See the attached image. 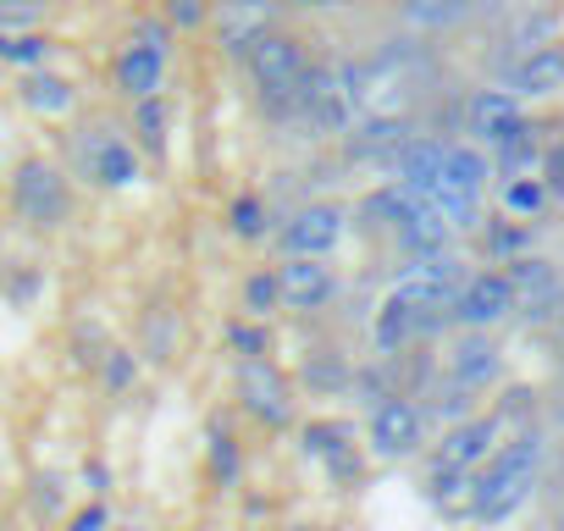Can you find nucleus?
Masks as SVG:
<instances>
[{
	"label": "nucleus",
	"mask_w": 564,
	"mask_h": 531,
	"mask_svg": "<svg viewBox=\"0 0 564 531\" xmlns=\"http://www.w3.org/2000/svg\"><path fill=\"white\" fill-rule=\"evenodd\" d=\"M349 84L360 122H410V106L421 100V56L377 51L371 62H349Z\"/></svg>",
	"instance_id": "obj_1"
},
{
	"label": "nucleus",
	"mask_w": 564,
	"mask_h": 531,
	"mask_svg": "<svg viewBox=\"0 0 564 531\" xmlns=\"http://www.w3.org/2000/svg\"><path fill=\"white\" fill-rule=\"evenodd\" d=\"M536 470H542V437H536V432H514V437L487 459V470L476 476V520H481V525L509 520V514L531 498Z\"/></svg>",
	"instance_id": "obj_2"
},
{
	"label": "nucleus",
	"mask_w": 564,
	"mask_h": 531,
	"mask_svg": "<svg viewBox=\"0 0 564 531\" xmlns=\"http://www.w3.org/2000/svg\"><path fill=\"white\" fill-rule=\"evenodd\" d=\"M243 73H249V84L260 89V100H265L276 117H294L300 89H305V73H311L305 40L289 34V29H271V34L243 56Z\"/></svg>",
	"instance_id": "obj_3"
},
{
	"label": "nucleus",
	"mask_w": 564,
	"mask_h": 531,
	"mask_svg": "<svg viewBox=\"0 0 564 531\" xmlns=\"http://www.w3.org/2000/svg\"><path fill=\"white\" fill-rule=\"evenodd\" d=\"M294 122L311 139H344L360 117H355V84H349V62H311Z\"/></svg>",
	"instance_id": "obj_4"
},
{
	"label": "nucleus",
	"mask_w": 564,
	"mask_h": 531,
	"mask_svg": "<svg viewBox=\"0 0 564 531\" xmlns=\"http://www.w3.org/2000/svg\"><path fill=\"white\" fill-rule=\"evenodd\" d=\"M12 210L29 227H40V232L62 227L73 216V183H67V172L56 161H45V155L18 161V172H12Z\"/></svg>",
	"instance_id": "obj_5"
},
{
	"label": "nucleus",
	"mask_w": 564,
	"mask_h": 531,
	"mask_svg": "<svg viewBox=\"0 0 564 531\" xmlns=\"http://www.w3.org/2000/svg\"><path fill=\"white\" fill-rule=\"evenodd\" d=\"M232 393H238L243 415H254V421L271 426V432L294 426V415H300L294 382H289V371H282L271 355H260V360H238V366H232Z\"/></svg>",
	"instance_id": "obj_6"
},
{
	"label": "nucleus",
	"mask_w": 564,
	"mask_h": 531,
	"mask_svg": "<svg viewBox=\"0 0 564 531\" xmlns=\"http://www.w3.org/2000/svg\"><path fill=\"white\" fill-rule=\"evenodd\" d=\"M349 232V205L338 199H316V205H300L289 221L276 227V243L289 260H327Z\"/></svg>",
	"instance_id": "obj_7"
},
{
	"label": "nucleus",
	"mask_w": 564,
	"mask_h": 531,
	"mask_svg": "<svg viewBox=\"0 0 564 531\" xmlns=\"http://www.w3.org/2000/svg\"><path fill=\"white\" fill-rule=\"evenodd\" d=\"M366 443H371L377 459H410V454H421V443H426V404H415L410 393H393V399L371 404Z\"/></svg>",
	"instance_id": "obj_8"
},
{
	"label": "nucleus",
	"mask_w": 564,
	"mask_h": 531,
	"mask_svg": "<svg viewBox=\"0 0 564 531\" xmlns=\"http://www.w3.org/2000/svg\"><path fill=\"white\" fill-rule=\"evenodd\" d=\"M300 448L338 481V487H355L360 476H366V454H360V437H355V426L349 421H338V415H316V421H305V432H300Z\"/></svg>",
	"instance_id": "obj_9"
},
{
	"label": "nucleus",
	"mask_w": 564,
	"mask_h": 531,
	"mask_svg": "<svg viewBox=\"0 0 564 531\" xmlns=\"http://www.w3.org/2000/svg\"><path fill=\"white\" fill-rule=\"evenodd\" d=\"M276 0H216L210 7V23H216V45L232 56V62H243L271 29H276Z\"/></svg>",
	"instance_id": "obj_10"
},
{
	"label": "nucleus",
	"mask_w": 564,
	"mask_h": 531,
	"mask_svg": "<svg viewBox=\"0 0 564 531\" xmlns=\"http://www.w3.org/2000/svg\"><path fill=\"white\" fill-rule=\"evenodd\" d=\"M78 166L95 188H133L139 183V150L111 128H89V139H78Z\"/></svg>",
	"instance_id": "obj_11"
},
{
	"label": "nucleus",
	"mask_w": 564,
	"mask_h": 531,
	"mask_svg": "<svg viewBox=\"0 0 564 531\" xmlns=\"http://www.w3.org/2000/svg\"><path fill=\"white\" fill-rule=\"evenodd\" d=\"M465 133L487 150H503L509 139L525 133V117H520V100L509 89H476L465 100Z\"/></svg>",
	"instance_id": "obj_12"
},
{
	"label": "nucleus",
	"mask_w": 564,
	"mask_h": 531,
	"mask_svg": "<svg viewBox=\"0 0 564 531\" xmlns=\"http://www.w3.org/2000/svg\"><path fill=\"white\" fill-rule=\"evenodd\" d=\"M509 294H514V311L520 316H553L558 305H564V283H558V272L547 260H536V254H514L509 260Z\"/></svg>",
	"instance_id": "obj_13"
},
{
	"label": "nucleus",
	"mask_w": 564,
	"mask_h": 531,
	"mask_svg": "<svg viewBox=\"0 0 564 531\" xmlns=\"http://www.w3.org/2000/svg\"><path fill=\"white\" fill-rule=\"evenodd\" d=\"M509 316H514V294H509V278L503 272L465 278L459 305H454V322H465V333H487V327H498Z\"/></svg>",
	"instance_id": "obj_14"
},
{
	"label": "nucleus",
	"mask_w": 564,
	"mask_h": 531,
	"mask_svg": "<svg viewBox=\"0 0 564 531\" xmlns=\"http://www.w3.org/2000/svg\"><path fill=\"white\" fill-rule=\"evenodd\" d=\"M503 415H470V421H459V426H448L443 432V443H437V459L432 465H448V470H476L481 459H492L503 443Z\"/></svg>",
	"instance_id": "obj_15"
},
{
	"label": "nucleus",
	"mask_w": 564,
	"mask_h": 531,
	"mask_svg": "<svg viewBox=\"0 0 564 531\" xmlns=\"http://www.w3.org/2000/svg\"><path fill=\"white\" fill-rule=\"evenodd\" d=\"M276 294H282V311L311 316L338 294V278H333L327 260H282L276 266Z\"/></svg>",
	"instance_id": "obj_16"
},
{
	"label": "nucleus",
	"mask_w": 564,
	"mask_h": 531,
	"mask_svg": "<svg viewBox=\"0 0 564 531\" xmlns=\"http://www.w3.org/2000/svg\"><path fill=\"white\" fill-rule=\"evenodd\" d=\"M503 377V355L487 333H459L448 344V382H459L465 393H487Z\"/></svg>",
	"instance_id": "obj_17"
},
{
	"label": "nucleus",
	"mask_w": 564,
	"mask_h": 531,
	"mask_svg": "<svg viewBox=\"0 0 564 531\" xmlns=\"http://www.w3.org/2000/svg\"><path fill=\"white\" fill-rule=\"evenodd\" d=\"M503 84H509L514 100H542V95L564 89V45H536V51H525V56L503 73Z\"/></svg>",
	"instance_id": "obj_18"
},
{
	"label": "nucleus",
	"mask_w": 564,
	"mask_h": 531,
	"mask_svg": "<svg viewBox=\"0 0 564 531\" xmlns=\"http://www.w3.org/2000/svg\"><path fill=\"white\" fill-rule=\"evenodd\" d=\"M166 62H172V56H161V51L128 40L122 56H117V89H122L128 100H150V95H161V84H166Z\"/></svg>",
	"instance_id": "obj_19"
},
{
	"label": "nucleus",
	"mask_w": 564,
	"mask_h": 531,
	"mask_svg": "<svg viewBox=\"0 0 564 531\" xmlns=\"http://www.w3.org/2000/svg\"><path fill=\"white\" fill-rule=\"evenodd\" d=\"M371 338H377V349L382 355H404L415 338H426V316L410 305V300H399V294H388L382 305H377V322H371Z\"/></svg>",
	"instance_id": "obj_20"
},
{
	"label": "nucleus",
	"mask_w": 564,
	"mask_h": 531,
	"mask_svg": "<svg viewBox=\"0 0 564 531\" xmlns=\"http://www.w3.org/2000/svg\"><path fill=\"white\" fill-rule=\"evenodd\" d=\"M18 100H23L34 117H67V111L78 106V89H73V78L40 67V73H23V78H18Z\"/></svg>",
	"instance_id": "obj_21"
},
{
	"label": "nucleus",
	"mask_w": 564,
	"mask_h": 531,
	"mask_svg": "<svg viewBox=\"0 0 564 531\" xmlns=\"http://www.w3.org/2000/svg\"><path fill=\"white\" fill-rule=\"evenodd\" d=\"M415 139L410 122H360L355 139H349V155L355 161H377V166H393V155Z\"/></svg>",
	"instance_id": "obj_22"
},
{
	"label": "nucleus",
	"mask_w": 564,
	"mask_h": 531,
	"mask_svg": "<svg viewBox=\"0 0 564 531\" xmlns=\"http://www.w3.org/2000/svg\"><path fill=\"white\" fill-rule=\"evenodd\" d=\"M476 7H481V0H404V23L426 29V34H448V29L470 23Z\"/></svg>",
	"instance_id": "obj_23"
},
{
	"label": "nucleus",
	"mask_w": 564,
	"mask_h": 531,
	"mask_svg": "<svg viewBox=\"0 0 564 531\" xmlns=\"http://www.w3.org/2000/svg\"><path fill=\"white\" fill-rule=\"evenodd\" d=\"M426 498L448 514H476V470H448V465H432L426 476Z\"/></svg>",
	"instance_id": "obj_24"
},
{
	"label": "nucleus",
	"mask_w": 564,
	"mask_h": 531,
	"mask_svg": "<svg viewBox=\"0 0 564 531\" xmlns=\"http://www.w3.org/2000/svg\"><path fill=\"white\" fill-rule=\"evenodd\" d=\"M437 177L454 183V188H465V194H481L487 177H492V161L476 144H443V172Z\"/></svg>",
	"instance_id": "obj_25"
},
{
	"label": "nucleus",
	"mask_w": 564,
	"mask_h": 531,
	"mask_svg": "<svg viewBox=\"0 0 564 531\" xmlns=\"http://www.w3.org/2000/svg\"><path fill=\"white\" fill-rule=\"evenodd\" d=\"M51 40L40 34V29H29V34H12V29H0V62L7 67H23V73H40L45 62H51Z\"/></svg>",
	"instance_id": "obj_26"
},
{
	"label": "nucleus",
	"mask_w": 564,
	"mask_h": 531,
	"mask_svg": "<svg viewBox=\"0 0 564 531\" xmlns=\"http://www.w3.org/2000/svg\"><path fill=\"white\" fill-rule=\"evenodd\" d=\"M166 122H172V111H166L161 95L133 100V133H139V144H144L150 155H166Z\"/></svg>",
	"instance_id": "obj_27"
},
{
	"label": "nucleus",
	"mask_w": 564,
	"mask_h": 531,
	"mask_svg": "<svg viewBox=\"0 0 564 531\" xmlns=\"http://www.w3.org/2000/svg\"><path fill=\"white\" fill-rule=\"evenodd\" d=\"M227 227H232V238L260 243V238L271 232V210H265V199H260V194H238V199L227 205Z\"/></svg>",
	"instance_id": "obj_28"
},
{
	"label": "nucleus",
	"mask_w": 564,
	"mask_h": 531,
	"mask_svg": "<svg viewBox=\"0 0 564 531\" xmlns=\"http://www.w3.org/2000/svg\"><path fill=\"white\" fill-rule=\"evenodd\" d=\"M95 360H100V382H106V393H133V382H139V355H133L128 344H106Z\"/></svg>",
	"instance_id": "obj_29"
},
{
	"label": "nucleus",
	"mask_w": 564,
	"mask_h": 531,
	"mask_svg": "<svg viewBox=\"0 0 564 531\" xmlns=\"http://www.w3.org/2000/svg\"><path fill=\"white\" fill-rule=\"evenodd\" d=\"M271 311H282V294H276V272H249L243 278V316H254V322H265Z\"/></svg>",
	"instance_id": "obj_30"
},
{
	"label": "nucleus",
	"mask_w": 564,
	"mask_h": 531,
	"mask_svg": "<svg viewBox=\"0 0 564 531\" xmlns=\"http://www.w3.org/2000/svg\"><path fill=\"white\" fill-rule=\"evenodd\" d=\"M547 205V183L542 177H509L503 183V210L509 216H536Z\"/></svg>",
	"instance_id": "obj_31"
},
{
	"label": "nucleus",
	"mask_w": 564,
	"mask_h": 531,
	"mask_svg": "<svg viewBox=\"0 0 564 531\" xmlns=\"http://www.w3.org/2000/svg\"><path fill=\"white\" fill-rule=\"evenodd\" d=\"M210 470H216L221 487H232L238 470H243V465H238V437H232L227 426H210Z\"/></svg>",
	"instance_id": "obj_32"
},
{
	"label": "nucleus",
	"mask_w": 564,
	"mask_h": 531,
	"mask_svg": "<svg viewBox=\"0 0 564 531\" xmlns=\"http://www.w3.org/2000/svg\"><path fill=\"white\" fill-rule=\"evenodd\" d=\"M144 355H150V360H172V355H177V327H172L166 311H150V316H144Z\"/></svg>",
	"instance_id": "obj_33"
},
{
	"label": "nucleus",
	"mask_w": 564,
	"mask_h": 531,
	"mask_svg": "<svg viewBox=\"0 0 564 531\" xmlns=\"http://www.w3.org/2000/svg\"><path fill=\"white\" fill-rule=\"evenodd\" d=\"M210 7L216 0H166V29H177V34H194V29H205L210 23Z\"/></svg>",
	"instance_id": "obj_34"
},
{
	"label": "nucleus",
	"mask_w": 564,
	"mask_h": 531,
	"mask_svg": "<svg viewBox=\"0 0 564 531\" xmlns=\"http://www.w3.org/2000/svg\"><path fill=\"white\" fill-rule=\"evenodd\" d=\"M470 399H476V393H465L459 382H443V388L432 393V415L448 421V426H459V421H470Z\"/></svg>",
	"instance_id": "obj_35"
},
{
	"label": "nucleus",
	"mask_w": 564,
	"mask_h": 531,
	"mask_svg": "<svg viewBox=\"0 0 564 531\" xmlns=\"http://www.w3.org/2000/svg\"><path fill=\"white\" fill-rule=\"evenodd\" d=\"M227 344L238 349V360H260V355H271V349H265V327H249V322H232V327H227Z\"/></svg>",
	"instance_id": "obj_36"
},
{
	"label": "nucleus",
	"mask_w": 564,
	"mask_h": 531,
	"mask_svg": "<svg viewBox=\"0 0 564 531\" xmlns=\"http://www.w3.org/2000/svg\"><path fill=\"white\" fill-rule=\"evenodd\" d=\"M128 40H133V45H150V51H161V56H172V29H166V18H139Z\"/></svg>",
	"instance_id": "obj_37"
},
{
	"label": "nucleus",
	"mask_w": 564,
	"mask_h": 531,
	"mask_svg": "<svg viewBox=\"0 0 564 531\" xmlns=\"http://www.w3.org/2000/svg\"><path fill=\"white\" fill-rule=\"evenodd\" d=\"M106 525H111V514H106V503H100V498H95L89 509H78V514L67 520V531H106Z\"/></svg>",
	"instance_id": "obj_38"
},
{
	"label": "nucleus",
	"mask_w": 564,
	"mask_h": 531,
	"mask_svg": "<svg viewBox=\"0 0 564 531\" xmlns=\"http://www.w3.org/2000/svg\"><path fill=\"white\" fill-rule=\"evenodd\" d=\"M34 503H40L45 514H56V509H62V481H56V476H40V481H34Z\"/></svg>",
	"instance_id": "obj_39"
},
{
	"label": "nucleus",
	"mask_w": 564,
	"mask_h": 531,
	"mask_svg": "<svg viewBox=\"0 0 564 531\" xmlns=\"http://www.w3.org/2000/svg\"><path fill=\"white\" fill-rule=\"evenodd\" d=\"M492 249H498V254H514V249H525V227H498V232H492Z\"/></svg>",
	"instance_id": "obj_40"
},
{
	"label": "nucleus",
	"mask_w": 564,
	"mask_h": 531,
	"mask_svg": "<svg viewBox=\"0 0 564 531\" xmlns=\"http://www.w3.org/2000/svg\"><path fill=\"white\" fill-rule=\"evenodd\" d=\"M547 183H553V188L564 194V144H558V150L547 155Z\"/></svg>",
	"instance_id": "obj_41"
},
{
	"label": "nucleus",
	"mask_w": 564,
	"mask_h": 531,
	"mask_svg": "<svg viewBox=\"0 0 564 531\" xmlns=\"http://www.w3.org/2000/svg\"><path fill=\"white\" fill-rule=\"evenodd\" d=\"M84 481H89V492H106V465L89 459V465H84Z\"/></svg>",
	"instance_id": "obj_42"
},
{
	"label": "nucleus",
	"mask_w": 564,
	"mask_h": 531,
	"mask_svg": "<svg viewBox=\"0 0 564 531\" xmlns=\"http://www.w3.org/2000/svg\"><path fill=\"white\" fill-rule=\"evenodd\" d=\"M276 7H294V12H322V7H344V0H276Z\"/></svg>",
	"instance_id": "obj_43"
},
{
	"label": "nucleus",
	"mask_w": 564,
	"mask_h": 531,
	"mask_svg": "<svg viewBox=\"0 0 564 531\" xmlns=\"http://www.w3.org/2000/svg\"><path fill=\"white\" fill-rule=\"evenodd\" d=\"M294 531H311V525H294Z\"/></svg>",
	"instance_id": "obj_44"
}]
</instances>
